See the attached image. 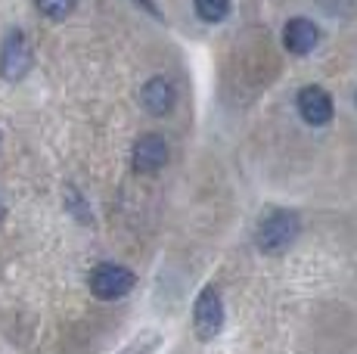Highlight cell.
Segmentation results:
<instances>
[{
    "label": "cell",
    "instance_id": "cell-12",
    "mask_svg": "<svg viewBox=\"0 0 357 354\" xmlns=\"http://www.w3.org/2000/svg\"><path fill=\"white\" fill-rule=\"evenodd\" d=\"M0 217H3V202H0Z\"/></svg>",
    "mask_w": 357,
    "mask_h": 354
},
{
    "label": "cell",
    "instance_id": "cell-2",
    "mask_svg": "<svg viewBox=\"0 0 357 354\" xmlns=\"http://www.w3.org/2000/svg\"><path fill=\"white\" fill-rule=\"evenodd\" d=\"M193 330H196L199 342H211L215 336H221V330H224V298H221V289H218L215 283L205 286V289L196 295Z\"/></svg>",
    "mask_w": 357,
    "mask_h": 354
},
{
    "label": "cell",
    "instance_id": "cell-6",
    "mask_svg": "<svg viewBox=\"0 0 357 354\" xmlns=\"http://www.w3.org/2000/svg\"><path fill=\"white\" fill-rule=\"evenodd\" d=\"M283 44L295 56H307L320 44V29L311 19H289L283 29Z\"/></svg>",
    "mask_w": 357,
    "mask_h": 354
},
{
    "label": "cell",
    "instance_id": "cell-5",
    "mask_svg": "<svg viewBox=\"0 0 357 354\" xmlns=\"http://www.w3.org/2000/svg\"><path fill=\"white\" fill-rule=\"evenodd\" d=\"M298 112H301V118L307 121V125H314V128H320V125H326L329 118H333V97L324 91V87H305V91L298 93Z\"/></svg>",
    "mask_w": 357,
    "mask_h": 354
},
{
    "label": "cell",
    "instance_id": "cell-4",
    "mask_svg": "<svg viewBox=\"0 0 357 354\" xmlns=\"http://www.w3.org/2000/svg\"><path fill=\"white\" fill-rule=\"evenodd\" d=\"M137 277L130 274L121 264H100L91 274V292L102 302H115V298H125L134 289Z\"/></svg>",
    "mask_w": 357,
    "mask_h": 354
},
{
    "label": "cell",
    "instance_id": "cell-8",
    "mask_svg": "<svg viewBox=\"0 0 357 354\" xmlns=\"http://www.w3.org/2000/svg\"><path fill=\"white\" fill-rule=\"evenodd\" d=\"M140 103L153 115H168L177 103V91L168 78H149L140 91Z\"/></svg>",
    "mask_w": 357,
    "mask_h": 354
},
{
    "label": "cell",
    "instance_id": "cell-7",
    "mask_svg": "<svg viewBox=\"0 0 357 354\" xmlns=\"http://www.w3.org/2000/svg\"><path fill=\"white\" fill-rule=\"evenodd\" d=\"M168 162V143L159 134H146L134 143V168L143 174H153Z\"/></svg>",
    "mask_w": 357,
    "mask_h": 354
},
{
    "label": "cell",
    "instance_id": "cell-3",
    "mask_svg": "<svg viewBox=\"0 0 357 354\" xmlns=\"http://www.w3.org/2000/svg\"><path fill=\"white\" fill-rule=\"evenodd\" d=\"M31 44L29 38L22 35L19 29H13L10 35H6L3 47H0V75H3L6 81H22L25 75L31 72Z\"/></svg>",
    "mask_w": 357,
    "mask_h": 354
},
{
    "label": "cell",
    "instance_id": "cell-10",
    "mask_svg": "<svg viewBox=\"0 0 357 354\" xmlns=\"http://www.w3.org/2000/svg\"><path fill=\"white\" fill-rule=\"evenodd\" d=\"M34 3H38V10L50 19H66L68 13L75 10V0H34Z\"/></svg>",
    "mask_w": 357,
    "mask_h": 354
},
{
    "label": "cell",
    "instance_id": "cell-1",
    "mask_svg": "<svg viewBox=\"0 0 357 354\" xmlns=\"http://www.w3.org/2000/svg\"><path fill=\"white\" fill-rule=\"evenodd\" d=\"M298 236V215L286 212V208H273L267 217L258 221L255 230V243L264 255H280L295 243Z\"/></svg>",
    "mask_w": 357,
    "mask_h": 354
},
{
    "label": "cell",
    "instance_id": "cell-9",
    "mask_svg": "<svg viewBox=\"0 0 357 354\" xmlns=\"http://www.w3.org/2000/svg\"><path fill=\"white\" fill-rule=\"evenodd\" d=\"M193 6L205 22H221L230 13V0H193Z\"/></svg>",
    "mask_w": 357,
    "mask_h": 354
},
{
    "label": "cell",
    "instance_id": "cell-11",
    "mask_svg": "<svg viewBox=\"0 0 357 354\" xmlns=\"http://www.w3.org/2000/svg\"><path fill=\"white\" fill-rule=\"evenodd\" d=\"M159 332H143V336H137L134 342L128 345L121 354H155V348H159Z\"/></svg>",
    "mask_w": 357,
    "mask_h": 354
}]
</instances>
